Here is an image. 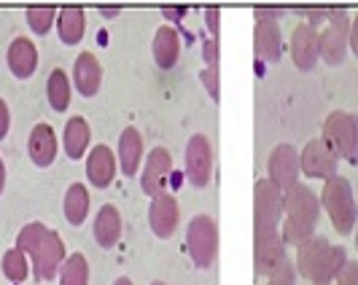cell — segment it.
Segmentation results:
<instances>
[{"label": "cell", "mask_w": 358, "mask_h": 285, "mask_svg": "<svg viewBox=\"0 0 358 285\" xmlns=\"http://www.w3.org/2000/svg\"><path fill=\"white\" fill-rule=\"evenodd\" d=\"M6 59H8V71L14 73L17 78L22 81H27L38 68V49L36 43L30 41V38L19 36L11 41V46H8V54H6Z\"/></svg>", "instance_id": "obj_16"}, {"label": "cell", "mask_w": 358, "mask_h": 285, "mask_svg": "<svg viewBox=\"0 0 358 285\" xmlns=\"http://www.w3.org/2000/svg\"><path fill=\"white\" fill-rule=\"evenodd\" d=\"M186 248L194 261V267L208 269L213 267L215 253H218V229L210 215H194L189 229H186Z\"/></svg>", "instance_id": "obj_7"}, {"label": "cell", "mask_w": 358, "mask_h": 285, "mask_svg": "<svg viewBox=\"0 0 358 285\" xmlns=\"http://www.w3.org/2000/svg\"><path fill=\"white\" fill-rule=\"evenodd\" d=\"M100 14H103V17H116V14H119V8H116V6H110V8H100Z\"/></svg>", "instance_id": "obj_38"}, {"label": "cell", "mask_w": 358, "mask_h": 285, "mask_svg": "<svg viewBox=\"0 0 358 285\" xmlns=\"http://www.w3.org/2000/svg\"><path fill=\"white\" fill-rule=\"evenodd\" d=\"M286 194L267 180H256L253 186V267L256 275L272 277L286 264V242L278 232Z\"/></svg>", "instance_id": "obj_1"}, {"label": "cell", "mask_w": 358, "mask_h": 285, "mask_svg": "<svg viewBox=\"0 0 358 285\" xmlns=\"http://www.w3.org/2000/svg\"><path fill=\"white\" fill-rule=\"evenodd\" d=\"M350 49H353V54H358V14L353 17V30H350Z\"/></svg>", "instance_id": "obj_36"}, {"label": "cell", "mask_w": 358, "mask_h": 285, "mask_svg": "<svg viewBox=\"0 0 358 285\" xmlns=\"http://www.w3.org/2000/svg\"><path fill=\"white\" fill-rule=\"evenodd\" d=\"M299 154H296V148L294 145H278L272 154H269V161H267V173H269V183L272 186H278L280 191H288V189H294L296 186V180H299Z\"/></svg>", "instance_id": "obj_11"}, {"label": "cell", "mask_w": 358, "mask_h": 285, "mask_svg": "<svg viewBox=\"0 0 358 285\" xmlns=\"http://www.w3.org/2000/svg\"><path fill=\"white\" fill-rule=\"evenodd\" d=\"M337 285H358V261H348L342 267L340 277H337Z\"/></svg>", "instance_id": "obj_32"}, {"label": "cell", "mask_w": 358, "mask_h": 285, "mask_svg": "<svg viewBox=\"0 0 358 285\" xmlns=\"http://www.w3.org/2000/svg\"><path fill=\"white\" fill-rule=\"evenodd\" d=\"M141 159H143V138L135 126H127L119 138V164H122V173L127 178L138 175Z\"/></svg>", "instance_id": "obj_20"}, {"label": "cell", "mask_w": 358, "mask_h": 285, "mask_svg": "<svg viewBox=\"0 0 358 285\" xmlns=\"http://www.w3.org/2000/svg\"><path fill=\"white\" fill-rule=\"evenodd\" d=\"M213 175V148L205 135H194L186 142V178L194 189H205Z\"/></svg>", "instance_id": "obj_9"}, {"label": "cell", "mask_w": 358, "mask_h": 285, "mask_svg": "<svg viewBox=\"0 0 358 285\" xmlns=\"http://www.w3.org/2000/svg\"><path fill=\"white\" fill-rule=\"evenodd\" d=\"M22 253L30 256V267L36 272L38 283H49L59 275V269L65 264V242L62 237L43 226L41 221L27 224L22 232L17 234V245Z\"/></svg>", "instance_id": "obj_2"}, {"label": "cell", "mask_w": 358, "mask_h": 285, "mask_svg": "<svg viewBox=\"0 0 358 285\" xmlns=\"http://www.w3.org/2000/svg\"><path fill=\"white\" fill-rule=\"evenodd\" d=\"M199 78H202V84H205V89L210 94V100L218 103V97H221V84H218V68H205V71L199 73Z\"/></svg>", "instance_id": "obj_30"}, {"label": "cell", "mask_w": 358, "mask_h": 285, "mask_svg": "<svg viewBox=\"0 0 358 285\" xmlns=\"http://www.w3.org/2000/svg\"><path fill=\"white\" fill-rule=\"evenodd\" d=\"M3 275L11 280V283H24L27 275H30V261H27V253H22L19 248H11L3 253Z\"/></svg>", "instance_id": "obj_28"}, {"label": "cell", "mask_w": 358, "mask_h": 285, "mask_svg": "<svg viewBox=\"0 0 358 285\" xmlns=\"http://www.w3.org/2000/svg\"><path fill=\"white\" fill-rule=\"evenodd\" d=\"M294 283H296V267H291V261H286L283 267L269 277L267 285H294Z\"/></svg>", "instance_id": "obj_31"}, {"label": "cell", "mask_w": 358, "mask_h": 285, "mask_svg": "<svg viewBox=\"0 0 358 285\" xmlns=\"http://www.w3.org/2000/svg\"><path fill=\"white\" fill-rule=\"evenodd\" d=\"M73 84L76 89L81 92L84 97H94L100 84H103V68L97 62V57L92 52H81L76 57V65H73Z\"/></svg>", "instance_id": "obj_15"}, {"label": "cell", "mask_w": 358, "mask_h": 285, "mask_svg": "<svg viewBox=\"0 0 358 285\" xmlns=\"http://www.w3.org/2000/svg\"><path fill=\"white\" fill-rule=\"evenodd\" d=\"M218 22H221V11L218 8H208L205 11V24H208L210 38H215V41H218Z\"/></svg>", "instance_id": "obj_33"}, {"label": "cell", "mask_w": 358, "mask_h": 285, "mask_svg": "<svg viewBox=\"0 0 358 285\" xmlns=\"http://www.w3.org/2000/svg\"><path fill=\"white\" fill-rule=\"evenodd\" d=\"M57 33L59 41L65 46H76L81 43V38L87 33V17H84V8L81 6H65L59 8V17H57Z\"/></svg>", "instance_id": "obj_21"}, {"label": "cell", "mask_w": 358, "mask_h": 285, "mask_svg": "<svg viewBox=\"0 0 358 285\" xmlns=\"http://www.w3.org/2000/svg\"><path fill=\"white\" fill-rule=\"evenodd\" d=\"M151 285H164V283H162V280H154V283H151Z\"/></svg>", "instance_id": "obj_40"}, {"label": "cell", "mask_w": 358, "mask_h": 285, "mask_svg": "<svg viewBox=\"0 0 358 285\" xmlns=\"http://www.w3.org/2000/svg\"><path fill=\"white\" fill-rule=\"evenodd\" d=\"M253 43H256V57H262L267 62H278L280 54H283V38H280L278 22H272V19H256Z\"/></svg>", "instance_id": "obj_18"}, {"label": "cell", "mask_w": 358, "mask_h": 285, "mask_svg": "<svg viewBox=\"0 0 358 285\" xmlns=\"http://www.w3.org/2000/svg\"><path fill=\"white\" fill-rule=\"evenodd\" d=\"M113 285H132V280H129V277H119Z\"/></svg>", "instance_id": "obj_39"}, {"label": "cell", "mask_w": 358, "mask_h": 285, "mask_svg": "<svg viewBox=\"0 0 358 285\" xmlns=\"http://www.w3.org/2000/svg\"><path fill=\"white\" fill-rule=\"evenodd\" d=\"M205 62H208V68H218V41L215 38L205 41Z\"/></svg>", "instance_id": "obj_34"}, {"label": "cell", "mask_w": 358, "mask_h": 285, "mask_svg": "<svg viewBox=\"0 0 358 285\" xmlns=\"http://www.w3.org/2000/svg\"><path fill=\"white\" fill-rule=\"evenodd\" d=\"M3 189H6V164L0 159V194H3Z\"/></svg>", "instance_id": "obj_37"}, {"label": "cell", "mask_w": 358, "mask_h": 285, "mask_svg": "<svg viewBox=\"0 0 358 285\" xmlns=\"http://www.w3.org/2000/svg\"><path fill=\"white\" fill-rule=\"evenodd\" d=\"M62 213H65L68 224H73V226H81L87 221V213H90V191H87L84 183H73L71 189L65 191Z\"/></svg>", "instance_id": "obj_25"}, {"label": "cell", "mask_w": 358, "mask_h": 285, "mask_svg": "<svg viewBox=\"0 0 358 285\" xmlns=\"http://www.w3.org/2000/svg\"><path fill=\"white\" fill-rule=\"evenodd\" d=\"M59 285H90V261L84 253H71L59 269Z\"/></svg>", "instance_id": "obj_27"}, {"label": "cell", "mask_w": 358, "mask_h": 285, "mask_svg": "<svg viewBox=\"0 0 358 285\" xmlns=\"http://www.w3.org/2000/svg\"><path fill=\"white\" fill-rule=\"evenodd\" d=\"M337 164H340V156L334 154V148L323 138H315L305 145L302 156H299V167L307 178H323L331 180L337 175Z\"/></svg>", "instance_id": "obj_10"}, {"label": "cell", "mask_w": 358, "mask_h": 285, "mask_svg": "<svg viewBox=\"0 0 358 285\" xmlns=\"http://www.w3.org/2000/svg\"><path fill=\"white\" fill-rule=\"evenodd\" d=\"M170 170H173V159L167 154V148H154L145 159V170L143 178H141V186H143V194H148L151 199L154 196L167 194V180H170Z\"/></svg>", "instance_id": "obj_13"}, {"label": "cell", "mask_w": 358, "mask_h": 285, "mask_svg": "<svg viewBox=\"0 0 358 285\" xmlns=\"http://www.w3.org/2000/svg\"><path fill=\"white\" fill-rule=\"evenodd\" d=\"M321 202L323 207H326V213H329V218H331L337 234L345 237V234L353 232V226L358 224V207H356V199H353V189H350L348 180L340 178V175L326 180Z\"/></svg>", "instance_id": "obj_5"}, {"label": "cell", "mask_w": 358, "mask_h": 285, "mask_svg": "<svg viewBox=\"0 0 358 285\" xmlns=\"http://www.w3.org/2000/svg\"><path fill=\"white\" fill-rule=\"evenodd\" d=\"M178 57H180L178 30L170 27V24H164V27L157 30V38H154V59H157V65H159L162 71H170V68H176Z\"/></svg>", "instance_id": "obj_22"}, {"label": "cell", "mask_w": 358, "mask_h": 285, "mask_svg": "<svg viewBox=\"0 0 358 285\" xmlns=\"http://www.w3.org/2000/svg\"><path fill=\"white\" fill-rule=\"evenodd\" d=\"M90 140H92V129L87 124V119L84 116H73L71 122L65 124V135H62L68 159H81L87 154Z\"/></svg>", "instance_id": "obj_24"}, {"label": "cell", "mask_w": 358, "mask_h": 285, "mask_svg": "<svg viewBox=\"0 0 358 285\" xmlns=\"http://www.w3.org/2000/svg\"><path fill=\"white\" fill-rule=\"evenodd\" d=\"M46 97H49V105L57 113H65L71 105V81H68V73L65 71H52L49 81H46Z\"/></svg>", "instance_id": "obj_26"}, {"label": "cell", "mask_w": 358, "mask_h": 285, "mask_svg": "<svg viewBox=\"0 0 358 285\" xmlns=\"http://www.w3.org/2000/svg\"><path fill=\"white\" fill-rule=\"evenodd\" d=\"M356 248H358V234H356Z\"/></svg>", "instance_id": "obj_41"}, {"label": "cell", "mask_w": 358, "mask_h": 285, "mask_svg": "<svg viewBox=\"0 0 358 285\" xmlns=\"http://www.w3.org/2000/svg\"><path fill=\"white\" fill-rule=\"evenodd\" d=\"M122 237V215L113 205L100 207V213L94 218V240L100 248H113Z\"/></svg>", "instance_id": "obj_23"}, {"label": "cell", "mask_w": 358, "mask_h": 285, "mask_svg": "<svg viewBox=\"0 0 358 285\" xmlns=\"http://www.w3.org/2000/svg\"><path fill=\"white\" fill-rule=\"evenodd\" d=\"M178 221H180V210H178V202L176 196L170 194H162L151 199V207H148V224H151V232L167 240L173 237L176 229H178Z\"/></svg>", "instance_id": "obj_14"}, {"label": "cell", "mask_w": 358, "mask_h": 285, "mask_svg": "<svg viewBox=\"0 0 358 285\" xmlns=\"http://www.w3.org/2000/svg\"><path fill=\"white\" fill-rule=\"evenodd\" d=\"M87 178L97 189H108L116 178V156L108 145H94L87 156Z\"/></svg>", "instance_id": "obj_17"}, {"label": "cell", "mask_w": 358, "mask_h": 285, "mask_svg": "<svg viewBox=\"0 0 358 285\" xmlns=\"http://www.w3.org/2000/svg\"><path fill=\"white\" fill-rule=\"evenodd\" d=\"M8 126H11V110L6 105V100L0 97V140L8 135Z\"/></svg>", "instance_id": "obj_35"}, {"label": "cell", "mask_w": 358, "mask_h": 285, "mask_svg": "<svg viewBox=\"0 0 358 285\" xmlns=\"http://www.w3.org/2000/svg\"><path fill=\"white\" fill-rule=\"evenodd\" d=\"M323 140L334 148L340 159L356 164L358 161V116L334 110L323 124Z\"/></svg>", "instance_id": "obj_6"}, {"label": "cell", "mask_w": 358, "mask_h": 285, "mask_svg": "<svg viewBox=\"0 0 358 285\" xmlns=\"http://www.w3.org/2000/svg\"><path fill=\"white\" fill-rule=\"evenodd\" d=\"M348 256L340 245H331L326 237H310L296 248V272L313 285H331L340 277Z\"/></svg>", "instance_id": "obj_4"}, {"label": "cell", "mask_w": 358, "mask_h": 285, "mask_svg": "<svg viewBox=\"0 0 358 285\" xmlns=\"http://www.w3.org/2000/svg\"><path fill=\"white\" fill-rule=\"evenodd\" d=\"M27 154L36 167H49L57 156V135L49 124H36L27 140Z\"/></svg>", "instance_id": "obj_19"}, {"label": "cell", "mask_w": 358, "mask_h": 285, "mask_svg": "<svg viewBox=\"0 0 358 285\" xmlns=\"http://www.w3.org/2000/svg\"><path fill=\"white\" fill-rule=\"evenodd\" d=\"M291 57H294V65L299 71H313L318 57H321V33L315 30V24L302 22L294 36H291Z\"/></svg>", "instance_id": "obj_12"}, {"label": "cell", "mask_w": 358, "mask_h": 285, "mask_svg": "<svg viewBox=\"0 0 358 285\" xmlns=\"http://www.w3.org/2000/svg\"><path fill=\"white\" fill-rule=\"evenodd\" d=\"M57 17H59V11L54 6H30L27 8V24L38 36H46L52 30V24L57 22Z\"/></svg>", "instance_id": "obj_29"}, {"label": "cell", "mask_w": 358, "mask_h": 285, "mask_svg": "<svg viewBox=\"0 0 358 285\" xmlns=\"http://www.w3.org/2000/svg\"><path fill=\"white\" fill-rule=\"evenodd\" d=\"M283 242L286 245H302L310 237H315L318 215H321V199L310 186L296 183L286 191V205H283Z\"/></svg>", "instance_id": "obj_3"}, {"label": "cell", "mask_w": 358, "mask_h": 285, "mask_svg": "<svg viewBox=\"0 0 358 285\" xmlns=\"http://www.w3.org/2000/svg\"><path fill=\"white\" fill-rule=\"evenodd\" d=\"M350 30L353 22L345 11H331L326 17V27L321 33V57L329 65H340L345 59V52L350 46Z\"/></svg>", "instance_id": "obj_8"}]
</instances>
